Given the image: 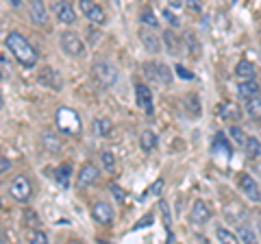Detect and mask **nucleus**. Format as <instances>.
I'll use <instances>...</instances> for the list:
<instances>
[{
	"mask_svg": "<svg viewBox=\"0 0 261 244\" xmlns=\"http://www.w3.org/2000/svg\"><path fill=\"white\" fill-rule=\"evenodd\" d=\"M59 44H61V51L68 57H81L85 53L83 39H81L76 33H72V31H65V33H61Z\"/></svg>",
	"mask_w": 261,
	"mask_h": 244,
	"instance_id": "20e7f679",
	"label": "nucleus"
},
{
	"mask_svg": "<svg viewBox=\"0 0 261 244\" xmlns=\"http://www.w3.org/2000/svg\"><path fill=\"white\" fill-rule=\"evenodd\" d=\"M159 207H161L163 221H166V227H170V207H168V203H166V201H161V203H159Z\"/></svg>",
	"mask_w": 261,
	"mask_h": 244,
	"instance_id": "ea45409f",
	"label": "nucleus"
},
{
	"mask_svg": "<svg viewBox=\"0 0 261 244\" xmlns=\"http://www.w3.org/2000/svg\"><path fill=\"white\" fill-rule=\"evenodd\" d=\"M31 242L33 244H46L48 242V235L44 231H33L31 233Z\"/></svg>",
	"mask_w": 261,
	"mask_h": 244,
	"instance_id": "c9c22d12",
	"label": "nucleus"
},
{
	"mask_svg": "<svg viewBox=\"0 0 261 244\" xmlns=\"http://www.w3.org/2000/svg\"><path fill=\"white\" fill-rule=\"evenodd\" d=\"M161 190H163V179H157V181H154L150 188H148V192L144 194V197H159L161 194Z\"/></svg>",
	"mask_w": 261,
	"mask_h": 244,
	"instance_id": "72a5a7b5",
	"label": "nucleus"
},
{
	"mask_svg": "<svg viewBox=\"0 0 261 244\" xmlns=\"http://www.w3.org/2000/svg\"><path fill=\"white\" fill-rule=\"evenodd\" d=\"M170 5H172V7H181L183 3H181V0H170Z\"/></svg>",
	"mask_w": 261,
	"mask_h": 244,
	"instance_id": "a18cd8bd",
	"label": "nucleus"
},
{
	"mask_svg": "<svg viewBox=\"0 0 261 244\" xmlns=\"http://www.w3.org/2000/svg\"><path fill=\"white\" fill-rule=\"evenodd\" d=\"M31 20L37 27H44L48 22V13H46V7L42 0H31Z\"/></svg>",
	"mask_w": 261,
	"mask_h": 244,
	"instance_id": "f3484780",
	"label": "nucleus"
},
{
	"mask_svg": "<svg viewBox=\"0 0 261 244\" xmlns=\"http://www.w3.org/2000/svg\"><path fill=\"white\" fill-rule=\"evenodd\" d=\"M79 9L89 22H94V24H105V20H107L105 9L100 5H96L94 0H79Z\"/></svg>",
	"mask_w": 261,
	"mask_h": 244,
	"instance_id": "6e6552de",
	"label": "nucleus"
},
{
	"mask_svg": "<svg viewBox=\"0 0 261 244\" xmlns=\"http://www.w3.org/2000/svg\"><path fill=\"white\" fill-rule=\"evenodd\" d=\"M9 194L15 199V201H20V203H27L31 197H33V185L29 181V177H24V175H18L11 181L9 185Z\"/></svg>",
	"mask_w": 261,
	"mask_h": 244,
	"instance_id": "39448f33",
	"label": "nucleus"
},
{
	"mask_svg": "<svg viewBox=\"0 0 261 244\" xmlns=\"http://www.w3.org/2000/svg\"><path fill=\"white\" fill-rule=\"evenodd\" d=\"M39 83H42L44 87H48V89H53V92H61L63 89V77L57 68L44 66L42 72H39Z\"/></svg>",
	"mask_w": 261,
	"mask_h": 244,
	"instance_id": "0eeeda50",
	"label": "nucleus"
},
{
	"mask_svg": "<svg viewBox=\"0 0 261 244\" xmlns=\"http://www.w3.org/2000/svg\"><path fill=\"white\" fill-rule=\"evenodd\" d=\"M100 159H102V166L109 170V173H113L116 170V157H113L111 151H102L100 153Z\"/></svg>",
	"mask_w": 261,
	"mask_h": 244,
	"instance_id": "473e14b6",
	"label": "nucleus"
},
{
	"mask_svg": "<svg viewBox=\"0 0 261 244\" xmlns=\"http://www.w3.org/2000/svg\"><path fill=\"white\" fill-rule=\"evenodd\" d=\"M244 151H246L250 157H261V142L257 140V137H250L248 135L246 144H244Z\"/></svg>",
	"mask_w": 261,
	"mask_h": 244,
	"instance_id": "c85d7f7f",
	"label": "nucleus"
},
{
	"mask_svg": "<svg viewBox=\"0 0 261 244\" xmlns=\"http://www.w3.org/2000/svg\"><path fill=\"white\" fill-rule=\"evenodd\" d=\"M98 175H100V170L96 168V164H85L83 168L79 170V179H76V185H79V188H87V185L96 183Z\"/></svg>",
	"mask_w": 261,
	"mask_h": 244,
	"instance_id": "4468645a",
	"label": "nucleus"
},
{
	"mask_svg": "<svg viewBox=\"0 0 261 244\" xmlns=\"http://www.w3.org/2000/svg\"><path fill=\"white\" fill-rule=\"evenodd\" d=\"M185 39H187V44H190V53L192 55H198V44H196V39L192 33H185Z\"/></svg>",
	"mask_w": 261,
	"mask_h": 244,
	"instance_id": "58836bf2",
	"label": "nucleus"
},
{
	"mask_svg": "<svg viewBox=\"0 0 261 244\" xmlns=\"http://www.w3.org/2000/svg\"><path fill=\"white\" fill-rule=\"evenodd\" d=\"M42 142H44V149L48 153H57L61 149V137L57 133H53V131H44L42 133Z\"/></svg>",
	"mask_w": 261,
	"mask_h": 244,
	"instance_id": "4be33fe9",
	"label": "nucleus"
},
{
	"mask_svg": "<svg viewBox=\"0 0 261 244\" xmlns=\"http://www.w3.org/2000/svg\"><path fill=\"white\" fill-rule=\"evenodd\" d=\"M140 18H142V22H144V27H150V29H157V27H159L157 15H154L150 9H144Z\"/></svg>",
	"mask_w": 261,
	"mask_h": 244,
	"instance_id": "2f4dec72",
	"label": "nucleus"
},
{
	"mask_svg": "<svg viewBox=\"0 0 261 244\" xmlns=\"http://www.w3.org/2000/svg\"><path fill=\"white\" fill-rule=\"evenodd\" d=\"M109 192L113 194V199H116L118 203H124V201H126V194H124V190H122L120 185H116V183H113L111 188H109Z\"/></svg>",
	"mask_w": 261,
	"mask_h": 244,
	"instance_id": "f704fd0d",
	"label": "nucleus"
},
{
	"mask_svg": "<svg viewBox=\"0 0 261 244\" xmlns=\"http://www.w3.org/2000/svg\"><path fill=\"white\" fill-rule=\"evenodd\" d=\"M7 70H9V63H7V57L3 55V77L7 79Z\"/></svg>",
	"mask_w": 261,
	"mask_h": 244,
	"instance_id": "c03bdc74",
	"label": "nucleus"
},
{
	"mask_svg": "<svg viewBox=\"0 0 261 244\" xmlns=\"http://www.w3.org/2000/svg\"><path fill=\"white\" fill-rule=\"evenodd\" d=\"M152 221H154V216H152V214H146V216L142 218V221L133 227V229L137 231V229H144V227H150V223H152Z\"/></svg>",
	"mask_w": 261,
	"mask_h": 244,
	"instance_id": "4c0bfd02",
	"label": "nucleus"
},
{
	"mask_svg": "<svg viewBox=\"0 0 261 244\" xmlns=\"http://www.w3.org/2000/svg\"><path fill=\"white\" fill-rule=\"evenodd\" d=\"M163 39H166V44H168V51L176 55L178 51H181V46H178V37L174 35V31H166V35H163Z\"/></svg>",
	"mask_w": 261,
	"mask_h": 244,
	"instance_id": "7c9ffc66",
	"label": "nucleus"
},
{
	"mask_svg": "<svg viewBox=\"0 0 261 244\" xmlns=\"http://www.w3.org/2000/svg\"><path fill=\"white\" fill-rule=\"evenodd\" d=\"M238 238H240V242L250 244V242H255V240H257V235H255V231H252L248 225H240V229H238Z\"/></svg>",
	"mask_w": 261,
	"mask_h": 244,
	"instance_id": "c756f323",
	"label": "nucleus"
},
{
	"mask_svg": "<svg viewBox=\"0 0 261 244\" xmlns=\"http://www.w3.org/2000/svg\"><path fill=\"white\" fill-rule=\"evenodd\" d=\"M140 42L144 44V48H146L148 53H152V55L161 53V39L154 35L148 27H144V29L140 31Z\"/></svg>",
	"mask_w": 261,
	"mask_h": 244,
	"instance_id": "2eb2a0df",
	"label": "nucleus"
},
{
	"mask_svg": "<svg viewBox=\"0 0 261 244\" xmlns=\"http://www.w3.org/2000/svg\"><path fill=\"white\" fill-rule=\"evenodd\" d=\"M144 75L148 77V81H152V83L157 85H172V70H170L166 63H159V61H150L144 66Z\"/></svg>",
	"mask_w": 261,
	"mask_h": 244,
	"instance_id": "7ed1b4c3",
	"label": "nucleus"
},
{
	"mask_svg": "<svg viewBox=\"0 0 261 244\" xmlns=\"http://www.w3.org/2000/svg\"><path fill=\"white\" fill-rule=\"evenodd\" d=\"M214 153L216 155H222V157H231V144H228V140L224 137V133H218L216 140H214Z\"/></svg>",
	"mask_w": 261,
	"mask_h": 244,
	"instance_id": "412c9836",
	"label": "nucleus"
},
{
	"mask_svg": "<svg viewBox=\"0 0 261 244\" xmlns=\"http://www.w3.org/2000/svg\"><path fill=\"white\" fill-rule=\"evenodd\" d=\"M187 7L194 9V11H202V3H200V0H187Z\"/></svg>",
	"mask_w": 261,
	"mask_h": 244,
	"instance_id": "a19ab883",
	"label": "nucleus"
},
{
	"mask_svg": "<svg viewBox=\"0 0 261 244\" xmlns=\"http://www.w3.org/2000/svg\"><path fill=\"white\" fill-rule=\"evenodd\" d=\"M70 175H72V168H70V164H63V166H59L57 168V173H55V179L59 181L63 188H68L70 185Z\"/></svg>",
	"mask_w": 261,
	"mask_h": 244,
	"instance_id": "cd10ccee",
	"label": "nucleus"
},
{
	"mask_svg": "<svg viewBox=\"0 0 261 244\" xmlns=\"http://www.w3.org/2000/svg\"><path fill=\"white\" fill-rule=\"evenodd\" d=\"M174 70H176V75L181 77V79H185V81H192V79H194V72H190L187 68H183L181 63H178V66H174Z\"/></svg>",
	"mask_w": 261,
	"mask_h": 244,
	"instance_id": "e433bc0d",
	"label": "nucleus"
},
{
	"mask_svg": "<svg viewBox=\"0 0 261 244\" xmlns=\"http://www.w3.org/2000/svg\"><path fill=\"white\" fill-rule=\"evenodd\" d=\"M216 240H218V242H224V244H233V242H240L238 233L228 231V229H224V227H218V229H216Z\"/></svg>",
	"mask_w": 261,
	"mask_h": 244,
	"instance_id": "bb28decb",
	"label": "nucleus"
},
{
	"mask_svg": "<svg viewBox=\"0 0 261 244\" xmlns=\"http://www.w3.org/2000/svg\"><path fill=\"white\" fill-rule=\"evenodd\" d=\"M246 113L252 120L261 122V96H252V99L246 101Z\"/></svg>",
	"mask_w": 261,
	"mask_h": 244,
	"instance_id": "b1692460",
	"label": "nucleus"
},
{
	"mask_svg": "<svg viewBox=\"0 0 261 244\" xmlns=\"http://www.w3.org/2000/svg\"><path fill=\"white\" fill-rule=\"evenodd\" d=\"M255 75H257V68H255V63L248 61V59H242L238 66H235V77L242 79V81L255 79Z\"/></svg>",
	"mask_w": 261,
	"mask_h": 244,
	"instance_id": "6ab92c4d",
	"label": "nucleus"
},
{
	"mask_svg": "<svg viewBox=\"0 0 261 244\" xmlns=\"http://www.w3.org/2000/svg\"><path fill=\"white\" fill-rule=\"evenodd\" d=\"M190 221L194 223V225H205V223H209L211 221V207L207 205L205 201H194V205H192V209H190Z\"/></svg>",
	"mask_w": 261,
	"mask_h": 244,
	"instance_id": "9b49d317",
	"label": "nucleus"
},
{
	"mask_svg": "<svg viewBox=\"0 0 261 244\" xmlns=\"http://www.w3.org/2000/svg\"><path fill=\"white\" fill-rule=\"evenodd\" d=\"M94 131L100 135V137H109L111 131H113L111 120L109 118H98V120H94Z\"/></svg>",
	"mask_w": 261,
	"mask_h": 244,
	"instance_id": "393cba45",
	"label": "nucleus"
},
{
	"mask_svg": "<svg viewBox=\"0 0 261 244\" xmlns=\"http://www.w3.org/2000/svg\"><path fill=\"white\" fill-rule=\"evenodd\" d=\"M238 185H240V190H242V194L244 197H248L252 203H259L261 201V192H259V183L252 179V175H240V179H238Z\"/></svg>",
	"mask_w": 261,
	"mask_h": 244,
	"instance_id": "1a4fd4ad",
	"label": "nucleus"
},
{
	"mask_svg": "<svg viewBox=\"0 0 261 244\" xmlns=\"http://www.w3.org/2000/svg\"><path fill=\"white\" fill-rule=\"evenodd\" d=\"M5 46L7 51H11L13 57L18 59L24 68H33L37 63V51L31 46V42H27V37L20 35V33H9L5 37Z\"/></svg>",
	"mask_w": 261,
	"mask_h": 244,
	"instance_id": "f257e3e1",
	"label": "nucleus"
},
{
	"mask_svg": "<svg viewBox=\"0 0 261 244\" xmlns=\"http://www.w3.org/2000/svg\"><path fill=\"white\" fill-rule=\"evenodd\" d=\"M157 135H154V131H150V129H144V131L140 133V146H142V151H152L154 146H157Z\"/></svg>",
	"mask_w": 261,
	"mask_h": 244,
	"instance_id": "5701e85b",
	"label": "nucleus"
},
{
	"mask_svg": "<svg viewBox=\"0 0 261 244\" xmlns=\"http://www.w3.org/2000/svg\"><path fill=\"white\" fill-rule=\"evenodd\" d=\"M163 15H166V18L170 20V24H172V27H178V18H174L172 11H163Z\"/></svg>",
	"mask_w": 261,
	"mask_h": 244,
	"instance_id": "37998d69",
	"label": "nucleus"
},
{
	"mask_svg": "<svg viewBox=\"0 0 261 244\" xmlns=\"http://www.w3.org/2000/svg\"><path fill=\"white\" fill-rule=\"evenodd\" d=\"M218 116L226 120V122H233V125H238V120L242 118V109L238 107V103H222L218 107Z\"/></svg>",
	"mask_w": 261,
	"mask_h": 244,
	"instance_id": "dca6fc26",
	"label": "nucleus"
},
{
	"mask_svg": "<svg viewBox=\"0 0 261 244\" xmlns=\"http://www.w3.org/2000/svg\"><path fill=\"white\" fill-rule=\"evenodd\" d=\"M228 135H231V140L238 146H242V149H244V144H246V140H248L246 131H244L242 127H238V125H231V129H228Z\"/></svg>",
	"mask_w": 261,
	"mask_h": 244,
	"instance_id": "a878e982",
	"label": "nucleus"
},
{
	"mask_svg": "<svg viewBox=\"0 0 261 244\" xmlns=\"http://www.w3.org/2000/svg\"><path fill=\"white\" fill-rule=\"evenodd\" d=\"M92 75H94V81L100 87H113L116 85V81H118V68L113 66L111 61L107 59H100V61H96L94 66H92Z\"/></svg>",
	"mask_w": 261,
	"mask_h": 244,
	"instance_id": "f03ea898",
	"label": "nucleus"
},
{
	"mask_svg": "<svg viewBox=\"0 0 261 244\" xmlns=\"http://www.w3.org/2000/svg\"><path fill=\"white\" fill-rule=\"evenodd\" d=\"M183 107H185V111L190 113L192 118H198V116H200V111H202L198 94H187V96H185V101H183Z\"/></svg>",
	"mask_w": 261,
	"mask_h": 244,
	"instance_id": "aec40b11",
	"label": "nucleus"
},
{
	"mask_svg": "<svg viewBox=\"0 0 261 244\" xmlns=\"http://www.w3.org/2000/svg\"><path fill=\"white\" fill-rule=\"evenodd\" d=\"M53 13L61 24H74L76 22V11H74V7H72L68 0H59V3H55L53 5Z\"/></svg>",
	"mask_w": 261,
	"mask_h": 244,
	"instance_id": "9d476101",
	"label": "nucleus"
},
{
	"mask_svg": "<svg viewBox=\"0 0 261 244\" xmlns=\"http://www.w3.org/2000/svg\"><path fill=\"white\" fill-rule=\"evenodd\" d=\"M135 101H137V105L148 113L154 111V107H152V92H150V87L148 85H144V83H137L135 85Z\"/></svg>",
	"mask_w": 261,
	"mask_h": 244,
	"instance_id": "ddd939ff",
	"label": "nucleus"
},
{
	"mask_svg": "<svg viewBox=\"0 0 261 244\" xmlns=\"http://www.w3.org/2000/svg\"><path fill=\"white\" fill-rule=\"evenodd\" d=\"M9 168H11V161L7 159V155H3V159H0V173H7Z\"/></svg>",
	"mask_w": 261,
	"mask_h": 244,
	"instance_id": "79ce46f5",
	"label": "nucleus"
},
{
	"mask_svg": "<svg viewBox=\"0 0 261 244\" xmlns=\"http://www.w3.org/2000/svg\"><path fill=\"white\" fill-rule=\"evenodd\" d=\"M92 216H94V221L98 225H102V227H109L113 223V207L109 205V203H96V205L92 207Z\"/></svg>",
	"mask_w": 261,
	"mask_h": 244,
	"instance_id": "f8f14e48",
	"label": "nucleus"
},
{
	"mask_svg": "<svg viewBox=\"0 0 261 244\" xmlns=\"http://www.w3.org/2000/svg\"><path fill=\"white\" fill-rule=\"evenodd\" d=\"M240 96L244 101H248V99H252V96H259L261 94V87H259V83L255 79H246V81H242L240 83Z\"/></svg>",
	"mask_w": 261,
	"mask_h": 244,
	"instance_id": "a211bd4d",
	"label": "nucleus"
},
{
	"mask_svg": "<svg viewBox=\"0 0 261 244\" xmlns=\"http://www.w3.org/2000/svg\"><path fill=\"white\" fill-rule=\"evenodd\" d=\"M57 127L61 129V133H79L81 120L72 109H59L57 111Z\"/></svg>",
	"mask_w": 261,
	"mask_h": 244,
	"instance_id": "423d86ee",
	"label": "nucleus"
}]
</instances>
